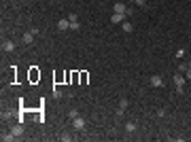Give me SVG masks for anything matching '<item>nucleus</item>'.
I'll return each mask as SVG.
<instances>
[{
    "label": "nucleus",
    "mask_w": 191,
    "mask_h": 142,
    "mask_svg": "<svg viewBox=\"0 0 191 142\" xmlns=\"http://www.w3.org/2000/svg\"><path fill=\"white\" fill-rule=\"evenodd\" d=\"M125 132H128V134H134V132H136V123H134V121L125 123Z\"/></svg>",
    "instance_id": "obj_11"
},
{
    "label": "nucleus",
    "mask_w": 191,
    "mask_h": 142,
    "mask_svg": "<svg viewBox=\"0 0 191 142\" xmlns=\"http://www.w3.org/2000/svg\"><path fill=\"white\" fill-rule=\"evenodd\" d=\"M59 140H62V142H70V136H68V134H62Z\"/></svg>",
    "instance_id": "obj_17"
},
{
    "label": "nucleus",
    "mask_w": 191,
    "mask_h": 142,
    "mask_svg": "<svg viewBox=\"0 0 191 142\" xmlns=\"http://www.w3.org/2000/svg\"><path fill=\"white\" fill-rule=\"evenodd\" d=\"M34 34H38V32H36V30H30V32H26V34H23V43H26V45H32V41H34Z\"/></svg>",
    "instance_id": "obj_5"
},
{
    "label": "nucleus",
    "mask_w": 191,
    "mask_h": 142,
    "mask_svg": "<svg viewBox=\"0 0 191 142\" xmlns=\"http://www.w3.org/2000/svg\"><path fill=\"white\" fill-rule=\"evenodd\" d=\"M2 140H6V142L15 140V134H13V132H11V134H4V136H2Z\"/></svg>",
    "instance_id": "obj_15"
},
{
    "label": "nucleus",
    "mask_w": 191,
    "mask_h": 142,
    "mask_svg": "<svg viewBox=\"0 0 191 142\" xmlns=\"http://www.w3.org/2000/svg\"><path fill=\"white\" fill-rule=\"evenodd\" d=\"M53 95H55V98H62V95H64V94H62L59 89H53Z\"/></svg>",
    "instance_id": "obj_19"
},
{
    "label": "nucleus",
    "mask_w": 191,
    "mask_h": 142,
    "mask_svg": "<svg viewBox=\"0 0 191 142\" xmlns=\"http://www.w3.org/2000/svg\"><path fill=\"white\" fill-rule=\"evenodd\" d=\"M189 66H191V62H183V64H178L176 72H181V74H183V72H187V68H189Z\"/></svg>",
    "instance_id": "obj_9"
},
{
    "label": "nucleus",
    "mask_w": 191,
    "mask_h": 142,
    "mask_svg": "<svg viewBox=\"0 0 191 142\" xmlns=\"http://www.w3.org/2000/svg\"><path fill=\"white\" fill-rule=\"evenodd\" d=\"M72 127L79 130V132L85 130V119H83V117H74V119H72Z\"/></svg>",
    "instance_id": "obj_1"
},
{
    "label": "nucleus",
    "mask_w": 191,
    "mask_h": 142,
    "mask_svg": "<svg viewBox=\"0 0 191 142\" xmlns=\"http://www.w3.org/2000/svg\"><path fill=\"white\" fill-rule=\"evenodd\" d=\"M172 81H174V85H176V87H183V85H185V76H183L181 72H176V74L172 76Z\"/></svg>",
    "instance_id": "obj_6"
},
{
    "label": "nucleus",
    "mask_w": 191,
    "mask_h": 142,
    "mask_svg": "<svg viewBox=\"0 0 191 142\" xmlns=\"http://www.w3.org/2000/svg\"><path fill=\"white\" fill-rule=\"evenodd\" d=\"M57 30H59V32L70 30V19H59V21H57Z\"/></svg>",
    "instance_id": "obj_4"
},
{
    "label": "nucleus",
    "mask_w": 191,
    "mask_h": 142,
    "mask_svg": "<svg viewBox=\"0 0 191 142\" xmlns=\"http://www.w3.org/2000/svg\"><path fill=\"white\" fill-rule=\"evenodd\" d=\"M2 51L13 53V51H15V43H13V41H4V43H2Z\"/></svg>",
    "instance_id": "obj_7"
},
{
    "label": "nucleus",
    "mask_w": 191,
    "mask_h": 142,
    "mask_svg": "<svg viewBox=\"0 0 191 142\" xmlns=\"http://www.w3.org/2000/svg\"><path fill=\"white\" fill-rule=\"evenodd\" d=\"M68 19H70V30H72V32H77V30L81 28V23H79V17H77V15L72 13V15H70Z\"/></svg>",
    "instance_id": "obj_3"
},
{
    "label": "nucleus",
    "mask_w": 191,
    "mask_h": 142,
    "mask_svg": "<svg viewBox=\"0 0 191 142\" xmlns=\"http://www.w3.org/2000/svg\"><path fill=\"white\" fill-rule=\"evenodd\" d=\"M11 132H13L15 136H21V134H23V127H21V125H15V127H13Z\"/></svg>",
    "instance_id": "obj_13"
},
{
    "label": "nucleus",
    "mask_w": 191,
    "mask_h": 142,
    "mask_svg": "<svg viewBox=\"0 0 191 142\" xmlns=\"http://www.w3.org/2000/svg\"><path fill=\"white\" fill-rule=\"evenodd\" d=\"M176 57L183 59V57H185V49H178V51H176Z\"/></svg>",
    "instance_id": "obj_16"
},
{
    "label": "nucleus",
    "mask_w": 191,
    "mask_h": 142,
    "mask_svg": "<svg viewBox=\"0 0 191 142\" xmlns=\"http://www.w3.org/2000/svg\"><path fill=\"white\" fill-rule=\"evenodd\" d=\"M128 104H130V102H128L125 98H123V100H119V108H121V110H125V108H128Z\"/></svg>",
    "instance_id": "obj_14"
},
{
    "label": "nucleus",
    "mask_w": 191,
    "mask_h": 142,
    "mask_svg": "<svg viewBox=\"0 0 191 142\" xmlns=\"http://www.w3.org/2000/svg\"><path fill=\"white\" fill-rule=\"evenodd\" d=\"M121 23H123V32H128V34H130V32L134 30V26H132L130 21H121Z\"/></svg>",
    "instance_id": "obj_12"
},
{
    "label": "nucleus",
    "mask_w": 191,
    "mask_h": 142,
    "mask_svg": "<svg viewBox=\"0 0 191 142\" xmlns=\"http://www.w3.org/2000/svg\"><path fill=\"white\" fill-rule=\"evenodd\" d=\"M130 2H136V0H130Z\"/></svg>",
    "instance_id": "obj_21"
},
{
    "label": "nucleus",
    "mask_w": 191,
    "mask_h": 142,
    "mask_svg": "<svg viewBox=\"0 0 191 142\" xmlns=\"http://www.w3.org/2000/svg\"><path fill=\"white\" fill-rule=\"evenodd\" d=\"M110 21H113V23H121V21H123V15H121V13H113Z\"/></svg>",
    "instance_id": "obj_10"
},
{
    "label": "nucleus",
    "mask_w": 191,
    "mask_h": 142,
    "mask_svg": "<svg viewBox=\"0 0 191 142\" xmlns=\"http://www.w3.org/2000/svg\"><path fill=\"white\" fill-rule=\"evenodd\" d=\"M68 115H70V119H74V117H79V112H77V110H74V108H72V110H70V112H68Z\"/></svg>",
    "instance_id": "obj_18"
},
{
    "label": "nucleus",
    "mask_w": 191,
    "mask_h": 142,
    "mask_svg": "<svg viewBox=\"0 0 191 142\" xmlns=\"http://www.w3.org/2000/svg\"><path fill=\"white\" fill-rule=\"evenodd\" d=\"M113 13H121V15H128V6H125L123 2H115V6H113Z\"/></svg>",
    "instance_id": "obj_2"
},
{
    "label": "nucleus",
    "mask_w": 191,
    "mask_h": 142,
    "mask_svg": "<svg viewBox=\"0 0 191 142\" xmlns=\"http://www.w3.org/2000/svg\"><path fill=\"white\" fill-rule=\"evenodd\" d=\"M185 79H189V81H191V66L187 68V72H185Z\"/></svg>",
    "instance_id": "obj_20"
},
{
    "label": "nucleus",
    "mask_w": 191,
    "mask_h": 142,
    "mask_svg": "<svg viewBox=\"0 0 191 142\" xmlns=\"http://www.w3.org/2000/svg\"><path fill=\"white\" fill-rule=\"evenodd\" d=\"M151 85H153V87H164L161 76H159V74H153V76H151Z\"/></svg>",
    "instance_id": "obj_8"
}]
</instances>
